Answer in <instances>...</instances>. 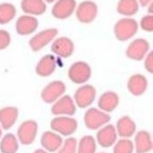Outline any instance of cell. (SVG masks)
Masks as SVG:
<instances>
[{
	"label": "cell",
	"instance_id": "38",
	"mask_svg": "<svg viewBox=\"0 0 153 153\" xmlns=\"http://www.w3.org/2000/svg\"><path fill=\"white\" fill-rule=\"evenodd\" d=\"M100 153H106V152H100Z\"/></svg>",
	"mask_w": 153,
	"mask_h": 153
},
{
	"label": "cell",
	"instance_id": "2",
	"mask_svg": "<svg viewBox=\"0 0 153 153\" xmlns=\"http://www.w3.org/2000/svg\"><path fill=\"white\" fill-rule=\"evenodd\" d=\"M53 131L64 137L73 135L78 128V123L74 118L67 116H59L54 117L50 123Z\"/></svg>",
	"mask_w": 153,
	"mask_h": 153
},
{
	"label": "cell",
	"instance_id": "21",
	"mask_svg": "<svg viewBox=\"0 0 153 153\" xmlns=\"http://www.w3.org/2000/svg\"><path fill=\"white\" fill-rule=\"evenodd\" d=\"M134 143V148L137 153H147L152 150V136L146 130L138 131L135 136Z\"/></svg>",
	"mask_w": 153,
	"mask_h": 153
},
{
	"label": "cell",
	"instance_id": "36",
	"mask_svg": "<svg viewBox=\"0 0 153 153\" xmlns=\"http://www.w3.org/2000/svg\"><path fill=\"white\" fill-rule=\"evenodd\" d=\"M2 134H3V129H2V127L0 126V139H1V137H2Z\"/></svg>",
	"mask_w": 153,
	"mask_h": 153
},
{
	"label": "cell",
	"instance_id": "5",
	"mask_svg": "<svg viewBox=\"0 0 153 153\" xmlns=\"http://www.w3.org/2000/svg\"><path fill=\"white\" fill-rule=\"evenodd\" d=\"M38 133V123L33 120L23 122L17 130V138L23 145H30L35 141Z\"/></svg>",
	"mask_w": 153,
	"mask_h": 153
},
{
	"label": "cell",
	"instance_id": "35",
	"mask_svg": "<svg viewBox=\"0 0 153 153\" xmlns=\"http://www.w3.org/2000/svg\"><path fill=\"white\" fill-rule=\"evenodd\" d=\"M152 7H153L152 3H151V4H149V13H150V14H152Z\"/></svg>",
	"mask_w": 153,
	"mask_h": 153
},
{
	"label": "cell",
	"instance_id": "15",
	"mask_svg": "<svg viewBox=\"0 0 153 153\" xmlns=\"http://www.w3.org/2000/svg\"><path fill=\"white\" fill-rule=\"evenodd\" d=\"M52 52L61 58H68L74 51V42L68 37H60L53 41L51 47Z\"/></svg>",
	"mask_w": 153,
	"mask_h": 153
},
{
	"label": "cell",
	"instance_id": "29",
	"mask_svg": "<svg viewBox=\"0 0 153 153\" xmlns=\"http://www.w3.org/2000/svg\"><path fill=\"white\" fill-rule=\"evenodd\" d=\"M77 140L74 137H68L63 142L58 153H77Z\"/></svg>",
	"mask_w": 153,
	"mask_h": 153
},
{
	"label": "cell",
	"instance_id": "22",
	"mask_svg": "<svg viewBox=\"0 0 153 153\" xmlns=\"http://www.w3.org/2000/svg\"><path fill=\"white\" fill-rule=\"evenodd\" d=\"M137 130L135 122L128 116H124L119 118L117 123L116 130L117 135L122 138H130L131 137Z\"/></svg>",
	"mask_w": 153,
	"mask_h": 153
},
{
	"label": "cell",
	"instance_id": "6",
	"mask_svg": "<svg viewBox=\"0 0 153 153\" xmlns=\"http://www.w3.org/2000/svg\"><path fill=\"white\" fill-rule=\"evenodd\" d=\"M96 96V90L92 85H82L78 88L74 93V103L80 108H85L89 107Z\"/></svg>",
	"mask_w": 153,
	"mask_h": 153
},
{
	"label": "cell",
	"instance_id": "23",
	"mask_svg": "<svg viewBox=\"0 0 153 153\" xmlns=\"http://www.w3.org/2000/svg\"><path fill=\"white\" fill-rule=\"evenodd\" d=\"M20 6L25 13L31 16H39L47 11L44 0H22Z\"/></svg>",
	"mask_w": 153,
	"mask_h": 153
},
{
	"label": "cell",
	"instance_id": "31",
	"mask_svg": "<svg viewBox=\"0 0 153 153\" xmlns=\"http://www.w3.org/2000/svg\"><path fill=\"white\" fill-rule=\"evenodd\" d=\"M140 26L145 32H152L153 31V16L152 14L145 15L142 18L140 21Z\"/></svg>",
	"mask_w": 153,
	"mask_h": 153
},
{
	"label": "cell",
	"instance_id": "12",
	"mask_svg": "<svg viewBox=\"0 0 153 153\" xmlns=\"http://www.w3.org/2000/svg\"><path fill=\"white\" fill-rule=\"evenodd\" d=\"M117 139L116 127L112 124H106L100 128L96 133V140L102 148H109L115 144Z\"/></svg>",
	"mask_w": 153,
	"mask_h": 153
},
{
	"label": "cell",
	"instance_id": "26",
	"mask_svg": "<svg viewBox=\"0 0 153 153\" xmlns=\"http://www.w3.org/2000/svg\"><path fill=\"white\" fill-rule=\"evenodd\" d=\"M17 14V9L11 3L0 4V25L10 23Z\"/></svg>",
	"mask_w": 153,
	"mask_h": 153
},
{
	"label": "cell",
	"instance_id": "7",
	"mask_svg": "<svg viewBox=\"0 0 153 153\" xmlns=\"http://www.w3.org/2000/svg\"><path fill=\"white\" fill-rule=\"evenodd\" d=\"M51 112L54 116H74L76 112V105L70 95H62L51 108Z\"/></svg>",
	"mask_w": 153,
	"mask_h": 153
},
{
	"label": "cell",
	"instance_id": "30",
	"mask_svg": "<svg viewBox=\"0 0 153 153\" xmlns=\"http://www.w3.org/2000/svg\"><path fill=\"white\" fill-rule=\"evenodd\" d=\"M12 41V37L8 31L4 29H0V51L6 49L10 46Z\"/></svg>",
	"mask_w": 153,
	"mask_h": 153
},
{
	"label": "cell",
	"instance_id": "32",
	"mask_svg": "<svg viewBox=\"0 0 153 153\" xmlns=\"http://www.w3.org/2000/svg\"><path fill=\"white\" fill-rule=\"evenodd\" d=\"M144 68L146 71H148L150 74L153 73V53L151 51L147 53V55L144 57Z\"/></svg>",
	"mask_w": 153,
	"mask_h": 153
},
{
	"label": "cell",
	"instance_id": "4",
	"mask_svg": "<svg viewBox=\"0 0 153 153\" xmlns=\"http://www.w3.org/2000/svg\"><path fill=\"white\" fill-rule=\"evenodd\" d=\"M68 78L75 84H85L91 75V67L85 61H76L70 66L68 72Z\"/></svg>",
	"mask_w": 153,
	"mask_h": 153
},
{
	"label": "cell",
	"instance_id": "25",
	"mask_svg": "<svg viewBox=\"0 0 153 153\" xmlns=\"http://www.w3.org/2000/svg\"><path fill=\"white\" fill-rule=\"evenodd\" d=\"M139 4L137 0H119L117 11L119 14L125 17H131L138 12Z\"/></svg>",
	"mask_w": 153,
	"mask_h": 153
},
{
	"label": "cell",
	"instance_id": "17",
	"mask_svg": "<svg viewBox=\"0 0 153 153\" xmlns=\"http://www.w3.org/2000/svg\"><path fill=\"white\" fill-rule=\"evenodd\" d=\"M127 88L131 94L135 96H140L146 91L148 88V81L143 74H136L129 78Z\"/></svg>",
	"mask_w": 153,
	"mask_h": 153
},
{
	"label": "cell",
	"instance_id": "18",
	"mask_svg": "<svg viewBox=\"0 0 153 153\" xmlns=\"http://www.w3.org/2000/svg\"><path fill=\"white\" fill-rule=\"evenodd\" d=\"M19 117V109L16 107L6 106L0 108V126L4 130H10Z\"/></svg>",
	"mask_w": 153,
	"mask_h": 153
},
{
	"label": "cell",
	"instance_id": "8",
	"mask_svg": "<svg viewBox=\"0 0 153 153\" xmlns=\"http://www.w3.org/2000/svg\"><path fill=\"white\" fill-rule=\"evenodd\" d=\"M57 34L58 30L55 28L43 30L32 37V39L29 40V46L33 52H39L42 48L47 47L51 41H53Z\"/></svg>",
	"mask_w": 153,
	"mask_h": 153
},
{
	"label": "cell",
	"instance_id": "10",
	"mask_svg": "<svg viewBox=\"0 0 153 153\" xmlns=\"http://www.w3.org/2000/svg\"><path fill=\"white\" fill-rule=\"evenodd\" d=\"M150 50V44L144 39H134L126 49V55L130 59L140 61L147 55Z\"/></svg>",
	"mask_w": 153,
	"mask_h": 153
},
{
	"label": "cell",
	"instance_id": "20",
	"mask_svg": "<svg viewBox=\"0 0 153 153\" xmlns=\"http://www.w3.org/2000/svg\"><path fill=\"white\" fill-rule=\"evenodd\" d=\"M56 68V58L52 54H47L38 62L35 68L36 74L41 77H48L53 74Z\"/></svg>",
	"mask_w": 153,
	"mask_h": 153
},
{
	"label": "cell",
	"instance_id": "33",
	"mask_svg": "<svg viewBox=\"0 0 153 153\" xmlns=\"http://www.w3.org/2000/svg\"><path fill=\"white\" fill-rule=\"evenodd\" d=\"M137 2H138V4H141V6L145 7V6L149 5L152 2V0H137Z\"/></svg>",
	"mask_w": 153,
	"mask_h": 153
},
{
	"label": "cell",
	"instance_id": "24",
	"mask_svg": "<svg viewBox=\"0 0 153 153\" xmlns=\"http://www.w3.org/2000/svg\"><path fill=\"white\" fill-rule=\"evenodd\" d=\"M19 150V140L17 137L12 134H5L0 139L1 153H17Z\"/></svg>",
	"mask_w": 153,
	"mask_h": 153
},
{
	"label": "cell",
	"instance_id": "3",
	"mask_svg": "<svg viewBox=\"0 0 153 153\" xmlns=\"http://www.w3.org/2000/svg\"><path fill=\"white\" fill-rule=\"evenodd\" d=\"M109 121L110 116L96 108H88L84 115V123L88 130H99Z\"/></svg>",
	"mask_w": 153,
	"mask_h": 153
},
{
	"label": "cell",
	"instance_id": "28",
	"mask_svg": "<svg viewBox=\"0 0 153 153\" xmlns=\"http://www.w3.org/2000/svg\"><path fill=\"white\" fill-rule=\"evenodd\" d=\"M134 143L129 138H122L116 142L113 148V153H133Z\"/></svg>",
	"mask_w": 153,
	"mask_h": 153
},
{
	"label": "cell",
	"instance_id": "37",
	"mask_svg": "<svg viewBox=\"0 0 153 153\" xmlns=\"http://www.w3.org/2000/svg\"><path fill=\"white\" fill-rule=\"evenodd\" d=\"M45 1H47V3H53V2L56 1V0H45Z\"/></svg>",
	"mask_w": 153,
	"mask_h": 153
},
{
	"label": "cell",
	"instance_id": "9",
	"mask_svg": "<svg viewBox=\"0 0 153 153\" xmlns=\"http://www.w3.org/2000/svg\"><path fill=\"white\" fill-rule=\"evenodd\" d=\"M66 92V85L61 81H53L43 88L41 99L46 103H53Z\"/></svg>",
	"mask_w": 153,
	"mask_h": 153
},
{
	"label": "cell",
	"instance_id": "11",
	"mask_svg": "<svg viewBox=\"0 0 153 153\" xmlns=\"http://www.w3.org/2000/svg\"><path fill=\"white\" fill-rule=\"evenodd\" d=\"M98 13L97 4L90 0L82 2L76 9V18L83 24L92 23Z\"/></svg>",
	"mask_w": 153,
	"mask_h": 153
},
{
	"label": "cell",
	"instance_id": "13",
	"mask_svg": "<svg viewBox=\"0 0 153 153\" xmlns=\"http://www.w3.org/2000/svg\"><path fill=\"white\" fill-rule=\"evenodd\" d=\"M75 9V0H57L52 8V15L58 19H66L74 13Z\"/></svg>",
	"mask_w": 153,
	"mask_h": 153
},
{
	"label": "cell",
	"instance_id": "19",
	"mask_svg": "<svg viewBox=\"0 0 153 153\" xmlns=\"http://www.w3.org/2000/svg\"><path fill=\"white\" fill-rule=\"evenodd\" d=\"M119 102V95L116 92L107 91L100 96L98 100V107L100 110L105 113H110L117 108Z\"/></svg>",
	"mask_w": 153,
	"mask_h": 153
},
{
	"label": "cell",
	"instance_id": "16",
	"mask_svg": "<svg viewBox=\"0 0 153 153\" xmlns=\"http://www.w3.org/2000/svg\"><path fill=\"white\" fill-rule=\"evenodd\" d=\"M41 146L47 152H55L60 148L63 143V138L54 131H46L40 137Z\"/></svg>",
	"mask_w": 153,
	"mask_h": 153
},
{
	"label": "cell",
	"instance_id": "34",
	"mask_svg": "<svg viewBox=\"0 0 153 153\" xmlns=\"http://www.w3.org/2000/svg\"><path fill=\"white\" fill-rule=\"evenodd\" d=\"M33 153H49V152H47V151H45L44 149H38V150L34 151Z\"/></svg>",
	"mask_w": 153,
	"mask_h": 153
},
{
	"label": "cell",
	"instance_id": "27",
	"mask_svg": "<svg viewBox=\"0 0 153 153\" xmlns=\"http://www.w3.org/2000/svg\"><path fill=\"white\" fill-rule=\"evenodd\" d=\"M96 141L92 136H84L77 144V153H95Z\"/></svg>",
	"mask_w": 153,
	"mask_h": 153
},
{
	"label": "cell",
	"instance_id": "14",
	"mask_svg": "<svg viewBox=\"0 0 153 153\" xmlns=\"http://www.w3.org/2000/svg\"><path fill=\"white\" fill-rule=\"evenodd\" d=\"M39 22L35 17L31 15H22L16 21V32L21 36L33 33L38 28Z\"/></svg>",
	"mask_w": 153,
	"mask_h": 153
},
{
	"label": "cell",
	"instance_id": "1",
	"mask_svg": "<svg viewBox=\"0 0 153 153\" xmlns=\"http://www.w3.org/2000/svg\"><path fill=\"white\" fill-rule=\"evenodd\" d=\"M138 24L131 18H124L115 25L114 33L119 41H127L137 33Z\"/></svg>",
	"mask_w": 153,
	"mask_h": 153
}]
</instances>
